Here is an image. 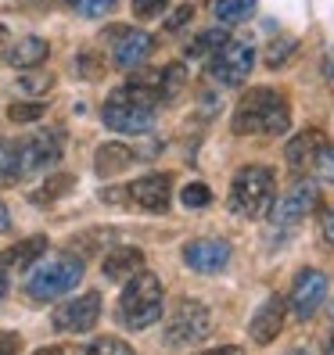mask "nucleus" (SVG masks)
Masks as SVG:
<instances>
[{
  "label": "nucleus",
  "instance_id": "33",
  "mask_svg": "<svg viewBox=\"0 0 334 355\" xmlns=\"http://www.w3.org/2000/svg\"><path fill=\"white\" fill-rule=\"evenodd\" d=\"M51 76H26V79H18V87H22L26 94H44V90H51Z\"/></svg>",
  "mask_w": 334,
  "mask_h": 355
},
{
  "label": "nucleus",
  "instance_id": "42",
  "mask_svg": "<svg viewBox=\"0 0 334 355\" xmlns=\"http://www.w3.org/2000/svg\"><path fill=\"white\" fill-rule=\"evenodd\" d=\"M4 295H8V280L0 277V302H4Z\"/></svg>",
  "mask_w": 334,
  "mask_h": 355
},
{
  "label": "nucleus",
  "instance_id": "2",
  "mask_svg": "<svg viewBox=\"0 0 334 355\" xmlns=\"http://www.w3.org/2000/svg\"><path fill=\"white\" fill-rule=\"evenodd\" d=\"M162 284L155 273H137L133 280H126L119 295V312L115 320L126 330H148L151 323L162 320Z\"/></svg>",
  "mask_w": 334,
  "mask_h": 355
},
{
  "label": "nucleus",
  "instance_id": "4",
  "mask_svg": "<svg viewBox=\"0 0 334 355\" xmlns=\"http://www.w3.org/2000/svg\"><path fill=\"white\" fill-rule=\"evenodd\" d=\"M274 201V173L266 165H244L231 183V212L241 219L262 216Z\"/></svg>",
  "mask_w": 334,
  "mask_h": 355
},
{
  "label": "nucleus",
  "instance_id": "32",
  "mask_svg": "<svg viewBox=\"0 0 334 355\" xmlns=\"http://www.w3.org/2000/svg\"><path fill=\"white\" fill-rule=\"evenodd\" d=\"M69 4H72L79 15H87V18H101L104 11H112L115 0H69Z\"/></svg>",
  "mask_w": 334,
  "mask_h": 355
},
{
  "label": "nucleus",
  "instance_id": "14",
  "mask_svg": "<svg viewBox=\"0 0 334 355\" xmlns=\"http://www.w3.org/2000/svg\"><path fill=\"white\" fill-rule=\"evenodd\" d=\"M122 194L137 208H144V212H165L169 208V194H173V180L165 173H151V176L133 180L130 187H122Z\"/></svg>",
  "mask_w": 334,
  "mask_h": 355
},
{
  "label": "nucleus",
  "instance_id": "10",
  "mask_svg": "<svg viewBox=\"0 0 334 355\" xmlns=\"http://www.w3.org/2000/svg\"><path fill=\"white\" fill-rule=\"evenodd\" d=\"M101 320V295L97 291H90V295H79L65 305H58L54 309V330H65V334H87L94 323Z\"/></svg>",
  "mask_w": 334,
  "mask_h": 355
},
{
  "label": "nucleus",
  "instance_id": "29",
  "mask_svg": "<svg viewBox=\"0 0 334 355\" xmlns=\"http://www.w3.org/2000/svg\"><path fill=\"white\" fill-rule=\"evenodd\" d=\"M180 201H183V208H208L212 205V191L205 183H187L180 191Z\"/></svg>",
  "mask_w": 334,
  "mask_h": 355
},
{
  "label": "nucleus",
  "instance_id": "36",
  "mask_svg": "<svg viewBox=\"0 0 334 355\" xmlns=\"http://www.w3.org/2000/svg\"><path fill=\"white\" fill-rule=\"evenodd\" d=\"M191 15H194L191 8H180V11H176V15L169 18V26H165V29H169V33H176V29H183V22H187V18H191Z\"/></svg>",
  "mask_w": 334,
  "mask_h": 355
},
{
  "label": "nucleus",
  "instance_id": "30",
  "mask_svg": "<svg viewBox=\"0 0 334 355\" xmlns=\"http://www.w3.org/2000/svg\"><path fill=\"white\" fill-rule=\"evenodd\" d=\"M312 173H317L324 183H334V148H331V144H324V148H320L317 162H312Z\"/></svg>",
  "mask_w": 334,
  "mask_h": 355
},
{
  "label": "nucleus",
  "instance_id": "37",
  "mask_svg": "<svg viewBox=\"0 0 334 355\" xmlns=\"http://www.w3.org/2000/svg\"><path fill=\"white\" fill-rule=\"evenodd\" d=\"M201 355H244V348H237V345H219V348H208V352H201Z\"/></svg>",
  "mask_w": 334,
  "mask_h": 355
},
{
  "label": "nucleus",
  "instance_id": "24",
  "mask_svg": "<svg viewBox=\"0 0 334 355\" xmlns=\"http://www.w3.org/2000/svg\"><path fill=\"white\" fill-rule=\"evenodd\" d=\"M183 87H187V69L183 65H165L162 76H158V97L162 101H173Z\"/></svg>",
  "mask_w": 334,
  "mask_h": 355
},
{
  "label": "nucleus",
  "instance_id": "27",
  "mask_svg": "<svg viewBox=\"0 0 334 355\" xmlns=\"http://www.w3.org/2000/svg\"><path fill=\"white\" fill-rule=\"evenodd\" d=\"M44 112H47V104H40V101H15L11 108H8V119L22 126V122H40V119H44Z\"/></svg>",
  "mask_w": 334,
  "mask_h": 355
},
{
  "label": "nucleus",
  "instance_id": "23",
  "mask_svg": "<svg viewBox=\"0 0 334 355\" xmlns=\"http://www.w3.org/2000/svg\"><path fill=\"white\" fill-rule=\"evenodd\" d=\"M252 11H256V0H216V4H212V15L219 18L223 26L244 22Z\"/></svg>",
  "mask_w": 334,
  "mask_h": 355
},
{
  "label": "nucleus",
  "instance_id": "9",
  "mask_svg": "<svg viewBox=\"0 0 334 355\" xmlns=\"http://www.w3.org/2000/svg\"><path fill=\"white\" fill-rule=\"evenodd\" d=\"M320 205V191H317V183H309V180H299L291 191L284 194V198H277V205H274V226L277 230H295L312 208Z\"/></svg>",
  "mask_w": 334,
  "mask_h": 355
},
{
  "label": "nucleus",
  "instance_id": "11",
  "mask_svg": "<svg viewBox=\"0 0 334 355\" xmlns=\"http://www.w3.org/2000/svg\"><path fill=\"white\" fill-rule=\"evenodd\" d=\"M327 298V277L320 269H302L291 284V295H287V309L295 312L299 320H309L312 312L320 309V302Z\"/></svg>",
  "mask_w": 334,
  "mask_h": 355
},
{
  "label": "nucleus",
  "instance_id": "40",
  "mask_svg": "<svg viewBox=\"0 0 334 355\" xmlns=\"http://www.w3.org/2000/svg\"><path fill=\"white\" fill-rule=\"evenodd\" d=\"M324 355H334V330L327 334V345H324Z\"/></svg>",
  "mask_w": 334,
  "mask_h": 355
},
{
  "label": "nucleus",
  "instance_id": "34",
  "mask_svg": "<svg viewBox=\"0 0 334 355\" xmlns=\"http://www.w3.org/2000/svg\"><path fill=\"white\" fill-rule=\"evenodd\" d=\"M165 8V0H133V15L137 18H155Z\"/></svg>",
  "mask_w": 334,
  "mask_h": 355
},
{
  "label": "nucleus",
  "instance_id": "21",
  "mask_svg": "<svg viewBox=\"0 0 334 355\" xmlns=\"http://www.w3.org/2000/svg\"><path fill=\"white\" fill-rule=\"evenodd\" d=\"M226 40H231V33H226L223 26H212V29H205V33H198L194 40H191V44H187V58H212L223 44H226Z\"/></svg>",
  "mask_w": 334,
  "mask_h": 355
},
{
  "label": "nucleus",
  "instance_id": "39",
  "mask_svg": "<svg viewBox=\"0 0 334 355\" xmlns=\"http://www.w3.org/2000/svg\"><path fill=\"white\" fill-rule=\"evenodd\" d=\"M8 230H11V216H8L4 201H0V234H8Z\"/></svg>",
  "mask_w": 334,
  "mask_h": 355
},
{
  "label": "nucleus",
  "instance_id": "12",
  "mask_svg": "<svg viewBox=\"0 0 334 355\" xmlns=\"http://www.w3.org/2000/svg\"><path fill=\"white\" fill-rule=\"evenodd\" d=\"M108 40H112V65L115 69L133 72V69L144 65V58L151 54V36L144 29H112Z\"/></svg>",
  "mask_w": 334,
  "mask_h": 355
},
{
  "label": "nucleus",
  "instance_id": "31",
  "mask_svg": "<svg viewBox=\"0 0 334 355\" xmlns=\"http://www.w3.org/2000/svg\"><path fill=\"white\" fill-rule=\"evenodd\" d=\"M76 69H79L83 79H101V76H104V61H101L97 54H90V51H83L79 61H76Z\"/></svg>",
  "mask_w": 334,
  "mask_h": 355
},
{
  "label": "nucleus",
  "instance_id": "43",
  "mask_svg": "<svg viewBox=\"0 0 334 355\" xmlns=\"http://www.w3.org/2000/svg\"><path fill=\"white\" fill-rule=\"evenodd\" d=\"M4 40H8V26H0V44H4Z\"/></svg>",
  "mask_w": 334,
  "mask_h": 355
},
{
  "label": "nucleus",
  "instance_id": "13",
  "mask_svg": "<svg viewBox=\"0 0 334 355\" xmlns=\"http://www.w3.org/2000/svg\"><path fill=\"white\" fill-rule=\"evenodd\" d=\"M183 262L194 269V273H219L231 262V244L219 237H194L183 244Z\"/></svg>",
  "mask_w": 334,
  "mask_h": 355
},
{
  "label": "nucleus",
  "instance_id": "38",
  "mask_svg": "<svg viewBox=\"0 0 334 355\" xmlns=\"http://www.w3.org/2000/svg\"><path fill=\"white\" fill-rule=\"evenodd\" d=\"M324 241L334 248V208H331V212L324 216Z\"/></svg>",
  "mask_w": 334,
  "mask_h": 355
},
{
  "label": "nucleus",
  "instance_id": "35",
  "mask_svg": "<svg viewBox=\"0 0 334 355\" xmlns=\"http://www.w3.org/2000/svg\"><path fill=\"white\" fill-rule=\"evenodd\" d=\"M18 348H22V338L15 330H0V355H18Z\"/></svg>",
  "mask_w": 334,
  "mask_h": 355
},
{
  "label": "nucleus",
  "instance_id": "28",
  "mask_svg": "<svg viewBox=\"0 0 334 355\" xmlns=\"http://www.w3.org/2000/svg\"><path fill=\"white\" fill-rule=\"evenodd\" d=\"M299 51V44L291 36H281V40H274V44L266 47V65L269 69H281V65H287V58Z\"/></svg>",
  "mask_w": 334,
  "mask_h": 355
},
{
  "label": "nucleus",
  "instance_id": "22",
  "mask_svg": "<svg viewBox=\"0 0 334 355\" xmlns=\"http://www.w3.org/2000/svg\"><path fill=\"white\" fill-rule=\"evenodd\" d=\"M72 187H76V176H69V173H54L44 187H36V191H33V201H36V205H51V201H58V198H65Z\"/></svg>",
  "mask_w": 334,
  "mask_h": 355
},
{
  "label": "nucleus",
  "instance_id": "7",
  "mask_svg": "<svg viewBox=\"0 0 334 355\" xmlns=\"http://www.w3.org/2000/svg\"><path fill=\"white\" fill-rule=\"evenodd\" d=\"M101 122L115 133H126V137H140L155 126V108L148 104H137V101H126L112 90V97L104 101L101 108Z\"/></svg>",
  "mask_w": 334,
  "mask_h": 355
},
{
  "label": "nucleus",
  "instance_id": "17",
  "mask_svg": "<svg viewBox=\"0 0 334 355\" xmlns=\"http://www.w3.org/2000/svg\"><path fill=\"white\" fill-rule=\"evenodd\" d=\"M44 252H47V237H44V234H36V237H26V241L11 244L8 252L0 255V277L22 273V269H29Z\"/></svg>",
  "mask_w": 334,
  "mask_h": 355
},
{
  "label": "nucleus",
  "instance_id": "15",
  "mask_svg": "<svg viewBox=\"0 0 334 355\" xmlns=\"http://www.w3.org/2000/svg\"><path fill=\"white\" fill-rule=\"evenodd\" d=\"M284 298L277 295H269L259 309H256V316L252 323H248V338H252L256 345H269V341H277V334L284 330Z\"/></svg>",
  "mask_w": 334,
  "mask_h": 355
},
{
  "label": "nucleus",
  "instance_id": "8",
  "mask_svg": "<svg viewBox=\"0 0 334 355\" xmlns=\"http://www.w3.org/2000/svg\"><path fill=\"white\" fill-rule=\"evenodd\" d=\"M61 133L47 130V133H36L26 137L18 144V176H29V173H51L54 165L61 162Z\"/></svg>",
  "mask_w": 334,
  "mask_h": 355
},
{
  "label": "nucleus",
  "instance_id": "20",
  "mask_svg": "<svg viewBox=\"0 0 334 355\" xmlns=\"http://www.w3.org/2000/svg\"><path fill=\"white\" fill-rule=\"evenodd\" d=\"M133 158H137V155H133L130 144H122V140H108V144H101V148H97V155H94V169H97L101 176H115V173L126 169V165H130Z\"/></svg>",
  "mask_w": 334,
  "mask_h": 355
},
{
  "label": "nucleus",
  "instance_id": "5",
  "mask_svg": "<svg viewBox=\"0 0 334 355\" xmlns=\"http://www.w3.org/2000/svg\"><path fill=\"white\" fill-rule=\"evenodd\" d=\"M208 330H212V312H208V305H201L194 298H180L176 309L169 312V320H165V345L169 348L194 345Z\"/></svg>",
  "mask_w": 334,
  "mask_h": 355
},
{
  "label": "nucleus",
  "instance_id": "19",
  "mask_svg": "<svg viewBox=\"0 0 334 355\" xmlns=\"http://www.w3.org/2000/svg\"><path fill=\"white\" fill-rule=\"evenodd\" d=\"M47 54H51L47 40H40V36H22L18 44L8 47L4 61H8L11 69H36V65H44V61H47Z\"/></svg>",
  "mask_w": 334,
  "mask_h": 355
},
{
  "label": "nucleus",
  "instance_id": "6",
  "mask_svg": "<svg viewBox=\"0 0 334 355\" xmlns=\"http://www.w3.org/2000/svg\"><path fill=\"white\" fill-rule=\"evenodd\" d=\"M256 65V47L248 40H226L208 61V79L219 87H241Z\"/></svg>",
  "mask_w": 334,
  "mask_h": 355
},
{
  "label": "nucleus",
  "instance_id": "26",
  "mask_svg": "<svg viewBox=\"0 0 334 355\" xmlns=\"http://www.w3.org/2000/svg\"><path fill=\"white\" fill-rule=\"evenodd\" d=\"M76 355H133V348L126 341H119V338H94L87 341Z\"/></svg>",
  "mask_w": 334,
  "mask_h": 355
},
{
  "label": "nucleus",
  "instance_id": "44",
  "mask_svg": "<svg viewBox=\"0 0 334 355\" xmlns=\"http://www.w3.org/2000/svg\"><path fill=\"white\" fill-rule=\"evenodd\" d=\"M287 355H309V352L306 348H295V352H287Z\"/></svg>",
  "mask_w": 334,
  "mask_h": 355
},
{
  "label": "nucleus",
  "instance_id": "41",
  "mask_svg": "<svg viewBox=\"0 0 334 355\" xmlns=\"http://www.w3.org/2000/svg\"><path fill=\"white\" fill-rule=\"evenodd\" d=\"M36 355H61V348H40Z\"/></svg>",
  "mask_w": 334,
  "mask_h": 355
},
{
  "label": "nucleus",
  "instance_id": "18",
  "mask_svg": "<svg viewBox=\"0 0 334 355\" xmlns=\"http://www.w3.org/2000/svg\"><path fill=\"white\" fill-rule=\"evenodd\" d=\"M324 144H327V137L320 130H302L295 140L287 144V165L295 173H312V162H317Z\"/></svg>",
  "mask_w": 334,
  "mask_h": 355
},
{
  "label": "nucleus",
  "instance_id": "1",
  "mask_svg": "<svg viewBox=\"0 0 334 355\" xmlns=\"http://www.w3.org/2000/svg\"><path fill=\"white\" fill-rule=\"evenodd\" d=\"M291 126V108L277 90H248L231 119L237 137H284Z\"/></svg>",
  "mask_w": 334,
  "mask_h": 355
},
{
  "label": "nucleus",
  "instance_id": "3",
  "mask_svg": "<svg viewBox=\"0 0 334 355\" xmlns=\"http://www.w3.org/2000/svg\"><path fill=\"white\" fill-rule=\"evenodd\" d=\"M79 280H83V259H76V255L36 259L33 273L26 280V295L33 302H54V298H65Z\"/></svg>",
  "mask_w": 334,
  "mask_h": 355
},
{
  "label": "nucleus",
  "instance_id": "16",
  "mask_svg": "<svg viewBox=\"0 0 334 355\" xmlns=\"http://www.w3.org/2000/svg\"><path fill=\"white\" fill-rule=\"evenodd\" d=\"M101 273H104V280H112V284H126L137 273H144V252L140 248H112V252L104 255Z\"/></svg>",
  "mask_w": 334,
  "mask_h": 355
},
{
  "label": "nucleus",
  "instance_id": "25",
  "mask_svg": "<svg viewBox=\"0 0 334 355\" xmlns=\"http://www.w3.org/2000/svg\"><path fill=\"white\" fill-rule=\"evenodd\" d=\"M18 180V144L0 137V187Z\"/></svg>",
  "mask_w": 334,
  "mask_h": 355
}]
</instances>
